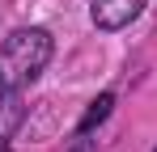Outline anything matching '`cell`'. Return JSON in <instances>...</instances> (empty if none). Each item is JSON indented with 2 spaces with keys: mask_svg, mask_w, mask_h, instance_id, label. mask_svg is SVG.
<instances>
[{
  "mask_svg": "<svg viewBox=\"0 0 157 152\" xmlns=\"http://www.w3.org/2000/svg\"><path fill=\"white\" fill-rule=\"evenodd\" d=\"M72 152H94V148H89V139H85V135H77V144H72Z\"/></svg>",
  "mask_w": 157,
  "mask_h": 152,
  "instance_id": "obj_5",
  "label": "cell"
},
{
  "mask_svg": "<svg viewBox=\"0 0 157 152\" xmlns=\"http://www.w3.org/2000/svg\"><path fill=\"white\" fill-rule=\"evenodd\" d=\"M21 123H26V101H21V89H0V139H9Z\"/></svg>",
  "mask_w": 157,
  "mask_h": 152,
  "instance_id": "obj_3",
  "label": "cell"
},
{
  "mask_svg": "<svg viewBox=\"0 0 157 152\" xmlns=\"http://www.w3.org/2000/svg\"><path fill=\"white\" fill-rule=\"evenodd\" d=\"M51 34L43 25H21L0 42V89H26L51 63Z\"/></svg>",
  "mask_w": 157,
  "mask_h": 152,
  "instance_id": "obj_1",
  "label": "cell"
},
{
  "mask_svg": "<svg viewBox=\"0 0 157 152\" xmlns=\"http://www.w3.org/2000/svg\"><path fill=\"white\" fill-rule=\"evenodd\" d=\"M144 4L149 0H89V21L98 30H106V34H115V30L136 21L144 13Z\"/></svg>",
  "mask_w": 157,
  "mask_h": 152,
  "instance_id": "obj_2",
  "label": "cell"
},
{
  "mask_svg": "<svg viewBox=\"0 0 157 152\" xmlns=\"http://www.w3.org/2000/svg\"><path fill=\"white\" fill-rule=\"evenodd\" d=\"M0 152H13V148H9V139H0Z\"/></svg>",
  "mask_w": 157,
  "mask_h": 152,
  "instance_id": "obj_6",
  "label": "cell"
},
{
  "mask_svg": "<svg viewBox=\"0 0 157 152\" xmlns=\"http://www.w3.org/2000/svg\"><path fill=\"white\" fill-rule=\"evenodd\" d=\"M153 152H157V148H153Z\"/></svg>",
  "mask_w": 157,
  "mask_h": 152,
  "instance_id": "obj_7",
  "label": "cell"
},
{
  "mask_svg": "<svg viewBox=\"0 0 157 152\" xmlns=\"http://www.w3.org/2000/svg\"><path fill=\"white\" fill-rule=\"evenodd\" d=\"M110 106H115V93H98V97L89 101V110H85V118L77 123V135H89L98 123H106V114H110Z\"/></svg>",
  "mask_w": 157,
  "mask_h": 152,
  "instance_id": "obj_4",
  "label": "cell"
}]
</instances>
